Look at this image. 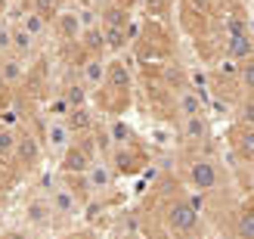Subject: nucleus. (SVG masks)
<instances>
[{
    "label": "nucleus",
    "mask_w": 254,
    "mask_h": 239,
    "mask_svg": "<svg viewBox=\"0 0 254 239\" xmlns=\"http://www.w3.org/2000/svg\"><path fill=\"white\" fill-rule=\"evenodd\" d=\"M146 9L152 16H164L168 12V0H146Z\"/></svg>",
    "instance_id": "c756f323"
},
{
    "label": "nucleus",
    "mask_w": 254,
    "mask_h": 239,
    "mask_svg": "<svg viewBox=\"0 0 254 239\" xmlns=\"http://www.w3.org/2000/svg\"><path fill=\"white\" fill-rule=\"evenodd\" d=\"M0 239H28V236H25L22 230H6L3 236H0Z\"/></svg>",
    "instance_id": "7c9ffc66"
},
{
    "label": "nucleus",
    "mask_w": 254,
    "mask_h": 239,
    "mask_svg": "<svg viewBox=\"0 0 254 239\" xmlns=\"http://www.w3.org/2000/svg\"><path fill=\"white\" fill-rule=\"evenodd\" d=\"M44 159V143L37 140L31 131H19V143H16V156H12V165L19 171H34Z\"/></svg>",
    "instance_id": "0eeeda50"
},
{
    "label": "nucleus",
    "mask_w": 254,
    "mask_h": 239,
    "mask_svg": "<svg viewBox=\"0 0 254 239\" xmlns=\"http://www.w3.org/2000/svg\"><path fill=\"white\" fill-rule=\"evenodd\" d=\"M12 53V22L0 16V56Z\"/></svg>",
    "instance_id": "a878e982"
},
{
    "label": "nucleus",
    "mask_w": 254,
    "mask_h": 239,
    "mask_svg": "<svg viewBox=\"0 0 254 239\" xmlns=\"http://www.w3.org/2000/svg\"><path fill=\"white\" fill-rule=\"evenodd\" d=\"M106 72H109V62L103 56H87L81 62V75H78V78H81V84L90 93H99L106 87Z\"/></svg>",
    "instance_id": "9d476101"
},
{
    "label": "nucleus",
    "mask_w": 254,
    "mask_h": 239,
    "mask_svg": "<svg viewBox=\"0 0 254 239\" xmlns=\"http://www.w3.org/2000/svg\"><path fill=\"white\" fill-rule=\"evenodd\" d=\"M28 59H19L16 53H6V56H0V84L6 87H19L25 81V75H28V66H25Z\"/></svg>",
    "instance_id": "4468645a"
},
{
    "label": "nucleus",
    "mask_w": 254,
    "mask_h": 239,
    "mask_svg": "<svg viewBox=\"0 0 254 239\" xmlns=\"http://www.w3.org/2000/svg\"><path fill=\"white\" fill-rule=\"evenodd\" d=\"M239 66H242V62H233V59H220V66H217V75L220 78H236L239 81Z\"/></svg>",
    "instance_id": "c85d7f7f"
},
{
    "label": "nucleus",
    "mask_w": 254,
    "mask_h": 239,
    "mask_svg": "<svg viewBox=\"0 0 254 239\" xmlns=\"http://www.w3.org/2000/svg\"><path fill=\"white\" fill-rule=\"evenodd\" d=\"M174 115L177 118H192V115H205V96H201L195 87H183L174 96Z\"/></svg>",
    "instance_id": "9b49d317"
},
{
    "label": "nucleus",
    "mask_w": 254,
    "mask_h": 239,
    "mask_svg": "<svg viewBox=\"0 0 254 239\" xmlns=\"http://www.w3.org/2000/svg\"><path fill=\"white\" fill-rule=\"evenodd\" d=\"M16 143H19V131H16V128H6V124H0V165H3V168L12 165Z\"/></svg>",
    "instance_id": "6ab92c4d"
},
{
    "label": "nucleus",
    "mask_w": 254,
    "mask_h": 239,
    "mask_svg": "<svg viewBox=\"0 0 254 239\" xmlns=\"http://www.w3.org/2000/svg\"><path fill=\"white\" fill-rule=\"evenodd\" d=\"M130 87H133V78H130V69H127V62H121V59L109 62V72H106V90L130 99Z\"/></svg>",
    "instance_id": "f8f14e48"
},
{
    "label": "nucleus",
    "mask_w": 254,
    "mask_h": 239,
    "mask_svg": "<svg viewBox=\"0 0 254 239\" xmlns=\"http://www.w3.org/2000/svg\"><path fill=\"white\" fill-rule=\"evenodd\" d=\"M251 193H254V174H251Z\"/></svg>",
    "instance_id": "2f4dec72"
},
{
    "label": "nucleus",
    "mask_w": 254,
    "mask_h": 239,
    "mask_svg": "<svg viewBox=\"0 0 254 239\" xmlns=\"http://www.w3.org/2000/svg\"><path fill=\"white\" fill-rule=\"evenodd\" d=\"M164 221H168V227L171 233L177 236H189V233H195L198 230V208L189 202V199H174V202L168 205V211H164Z\"/></svg>",
    "instance_id": "20e7f679"
},
{
    "label": "nucleus",
    "mask_w": 254,
    "mask_h": 239,
    "mask_svg": "<svg viewBox=\"0 0 254 239\" xmlns=\"http://www.w3.org/2000/svg\"><path fill=\"white\" fill-rule=\"evenodd\" d=\"M239 81H242L245 90H251V93H254V56H251V59H245L242 66H239Z\"/></svg>",
    "instance_id": "cd10ccee"
},
{
    "label": "nucleus",
    "mask_w": 254,
    "mask_h": 239,
    "mask_svg": "<svg viewBox=\"0 0 254 239\" xmlns=\"http://www.w3.org/2000/svg\"><path fill=\"white\" fill-rule=\"evenodd\" d=\"M53 31L62 44H81L84 37V19L81 12H71V9H62L59 16L53 19Z\"/></svg>",
    "instance_id": "1a4fd4ad"
},
{
    "label": "nucleus",
    "mask_w": 254,
    "mask_h": 239,
    "mask_svg": "<svg viewBox=\"0 0 254 239\" xmlns=\"http://www.w3.org/2000/svg\"><path fill=\"white\" fill-rule=\"evenodd\" d=\"M106 31V50H124L130 34H127V25H103Z\"/></svg>",
    "instance_id": "4be33fe9"
},
{
    "label": "nucleus",
    "mask_w": 254,
    "mask_h": 239,
    "mask_svg": "<svg viewBox=\"0 0 254 239\" xmlns=\"http://www.w3.org/2000/svg\"><path fill=\"white\" fill-rule=\"evenodd\" d=\"M74 140H78V134L71 131V124L65 118H47V128H44V153H50L56 161L68 153V149L74 146Z\"/></svg>",
    "instance_id": "f03ea898"
},
{
    "label": "nucleus",
    "mask_w": 254,
    "mask_h": 239,
    "mask_svg": "<svg viewBox=\"0 0 254 239\" xmlns=\"http://www.w3.org/2000/svg\"><path fill=\"white\" fill-rule=\"evenodd\" d=\"M68 124H71V131L74 134H84V131H90V112L87 109H71V115H68Z\"/></svg>",
    "instance_id": "393cba45"
},
{
    "label": "nucleus",
    "mask_w": 254,
    "mask_h": 239,
    "mask_svg": "<svg viewBox=\"0 0 254 239\" xmlns=\"http://www.w3.org/2000/svg\"><path fill=\"white\" fill-rule=\"evenodd\" d=\"M44 193H47V199H50V208H53L56 221H74V218L84 215V193H78L71 183L53 180Z\"/></svg>",
    "instance_id": "f257e3e1"
},
{
    "label": "nucleus",
    "mask_w": 254,
    "mask_h": 239,
    "mask_svg": "<svg viewBox=\"0 0 254 239\" xmlns=\"http://www.w3.org/2000/svg\"><path fill=\"white\" fill-rule=\"evenodd\" d=\"M109 156H112L109 161H112V168H115V174H136L139 168L146 165V161H143V156H136V146H133V143L115 146Z\"/></svg>",
    "instance_id": "ddd939ff"
},
{
    "label": "nucleus",
    "mask_w": 254,
    "mask_h": 239,
    "mask_svg": "<svg viewBox=\"0 0 254 239\" xmlns=\"http://www.w3.org/2000/svg\"><path fill=\"white\" fill-rule=\"evenodd\" d=\"M16 22H19L28 34H34L37 41H41V37L47 34V28H50V22H47L44 16H37L34 9H25V12H22V19H16Z\"/></svg>",
    "instance_id": "412c9836"
},
{
    "label": "nucleus",
    "mask_w": 254,
    "mask_h": 239,
    "mask_svg": "<svg viewBox=\"0 0 254 239\" xmlns=\"http://www.w3.org/2000/svg\"><path fill=\"white\" fill-rule=\"evenodd\" d=\"M236 236L239 239H254V208L251 205H245L236 215Z\"/></svg>",
    "instance_id": "5701e85b"
},
{
    "label": "nucleus",
    "mask_w": 254,
    "mask_h": 239,
    "mask_svg": "<svg viewBox=\"0 0 254 239\" xmlns=\"http://www.w3.org/2000/svg\"><path fill=\"white\" fill-rule=\"evenodd\" d=\"M47 115L50 118H65L68 121V115H71V106L65 103V96H53V99H50V103H47Z\"/></svg>",
    "instance_id": "b1692460"
},
{
    "label": "nucleus",
    "mask_w": 254,
    "mask_h": 239,
    "mask_svg": "<svg viewBox=\"0 0 254 239\" xmlns=\"http://www.w3.org/2000/svg\"><path fill=\"white\" fill-rule=\"evenodd\" d=\"M115 180H118V174H115V168H112L109 159H96L93 165L84 171V177H81L84 193L90 199H99V196L112 193V190H115Z\"/></svg>",
    "instance_id": "7ed1b4c3"
},
{
    "label": "nucleus",
    "mask_w": 254,
    "mask_h": 239,
    "mask_svg": "<svg viewBox=\"0 0 254 239\" xmlns=\"http://www.w3.org/2000/svg\"><path fill=\"white\" fill-rule=\"evenodd\" d=\"M233 149H236V156L242 161H254V128L239 124L233 131Z\"/></svg>",
    "instance_id": "f3484780"
},
{
    "label": "nucleus",
    "mask_w": 254,
    "mask_h": 239,
    "mask_svg": "<svg viewBox=\"0 0 254 239\" xmlns=\"http://www.w3.org/2000/svg\"><path fill=\"white\" fill-rule=\"evenodd\" d=\"M93 161H96V143H90V140H74V146L59 159V165H62V174H65V177H74V174L84 177V171L90 168Z\"/></svg>",
    "instance_id": "423d86ee"
},
{
    "label": "nucleus",
    "mask_w": 254,
    "mask_h": 239,
    "mask_svg": "<svg viewBox=\"0 0 254 239\" xmlns=\"http://www.w3.org/2000/svg\"><path fill=\"white\" fill-rule=\"evenodd\" d=\"M239 124L254 128V93H248V96L242 99V106H239Z\"/></svg>",
    "instance_id": "bb28decb"
},
{
    "label": "nucleus",
    "mask_w": 254,
    "mask_h": 239,
    "mask_svg": "<svg viewBox=\"0 0 254 239\" xmlns=\"http://www.w3.org/2000/svg\"><path fill=\"white\" fill-rule=\"evenodd\" d=\"M208 134H211L208 115H192V118H183L180 121V137H183V143H189V146L208 140Z\"/></svg>",
    "instance_id": "dca6fc26"
},
{
    "label": "nucleus",
    "mask_w": 254,
    "mask_h": 239,
    "mask_svg": "<svg viewBox=\"0 0 254 239\" xmlns=\"http://www.w3.org/2000/svg\"><path fill=\"white\" fill-rule=\"evenodd\" d=\"M223 56L233 62H245L254 56V34H230L223 44Z\"/></svg>",
    "instance_id": "2eb2a0df"
},
{
    "label": "nucleus",
    "mask_w": 254,
    "mask_h": 239,
    "mask_svg": "<svg viewBox=\"0 0 254 239\" xmlns=\"http://www.w3.org/2000/svg\"><path fill=\"white\" fill-rule=\"evenodd\" d=\"M186 177L189 183L195 186L198 193H214L220 186V168H217V161L214 159H205V156H195V159H189V165H186Z\"/></svg>",
    "instance_id": "39448f33"
},
{
    "label": "nucleus",
    "mask_w": 254,
    "mask_h": 239,
    "mask_svg": "<svg viewBox=\"0 0 254 239\" xmlns=\"http://www.w3.org/2000/svg\"><path fill=\"white\" fill-rule=\"evenodd\" d=\"M22 215H25V224H28V227H34V230H50V227H53V221H56L53 208H50L47 193H34V196L25 199Z\"/></svg>",
    "instance_id": "6e6552de"
},
{
    "label": "nucleus",
    "mask_w": 254,
    "mask_h": 239,
    "mask_svg": "<svg viewBox=\"0 0 254 239\" xmlns=\"http://www.w3.org/2000/svg\"><path fill=\"white\" fill-rule=\"evenodd\" d=\"M34 47H37V37L28 34L19 22H12V53H16L19 59H31Z\"/></svg>",
    "instance_id": "a211bd4d"
},
{
    "label": "nucleus",
    "mask_w": 254,
    "mask_h": 239,
    "mask_svg": "<svg viewBox=\"0 0 254 239\" xmlns=\"http://www.w3.org/2000/svg\"><path fill=\"white\" fill-rule=\"evenodd\" d=\"M62 96H65V103L71 106V109H87V99H90V90L81 84V78H74V81H68L65 87L59 90Z\"/></svg>",
    "instance_id": "aec40b11"
}]
</instances>
